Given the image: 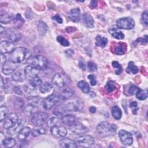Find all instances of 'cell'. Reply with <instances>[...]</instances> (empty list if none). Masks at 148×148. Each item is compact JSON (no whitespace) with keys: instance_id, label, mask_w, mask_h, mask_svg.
<instances>
[{"instance_id":"1","label":"cell","mask_w":148,"mask_h":148,"mask_svg":"<svg viewBox=\"0 0 148 148\" xmlns=\"http://www.w3.org/2000/svg\"><path fill=\"white\" fill-rule=\"evenodd\" d=\"M29 50L23 47L16 48L10 54L9 59L12 62L17 64L25 60H28L30 57Z\"/></svg>"},{"instance_id":"2","label":"cell","mask_w":148,"mask_h":148,"mask_svg":"<svg viewBox=\"0 0 148 148\" xmlns=\"http://www.w3.org/2000/svg\"><path fill=\"white\" fill-rule=\"evenodd\" d=\"M27 63L38 69L43 70L47 68L49 61L46 57L42 55H35L31 56L27 61Z\"/></svg>"},{"instance_id":"3","label":"cell","mask_w":148,"mask_h":148,"mask_svg":"<svg viewBox=\"0 0 148 148\" xmlns=\"http://www.w3.org/2000/svg\"><path fill=\"white\" fill-rule=\"evenodd\" d=\"M97 131L101 136L105 137L113 135L116 132V128L108 121H102L97 126Z\"/></svg>"},{"instance_id":"4","label":"cell","mask_w":148,"mask_h":148,"mask_svg":"<svg viewBox=\"0 0 148 148\" xmlns=\"http://www.w3.org/2000/svg\"><path fill=\"white\" fill-rule=\"evenodd\" d=\"M49 115L45 112H37L33 114L31 119V123L36 127H40L46 122Z\"/></svg>"},{"instance_id":"5","label":"cell","mask_w":148,"mask_h":148,"mask_svg":"<svg viewBox=\"0 0 148 148\" xmlns=\"http://www.w3.org/2000/svg\"><path fill=\"white\" fill-rule=\"evenodd\" d=\"M116 26L119 29H131L135 26V21L132 18L123 17L117 20Z\"/></svg>"},{"instance_id":"6","label":"cell","mask_w":148,"mask_h":148,"mask_svg":"<svg viewBox=\"0 0 148 148\" xmlns=\"http://www.w3.org/2000/svg\"><path fill=\"white\" fill-rule=\"evenodd\" d=\"M65 112H76L80 110L83 108L82 103L78 100L71 101L62 104Z\"/></svg>"},{"instance_id":"7","label":"cell","mask_w":148,"mask_h":148,"mask_svg":"<svg viewBox=\"0 0 148 148\" xmlns=\"http://www.w3.org/2000/svg\"><path fill=\"white\" fill-rule=\"evenodd\" d=\"M60 98V97L55 94H53L48 96L43 101V103H42L43 108L46 110L50 109L58 103Z\"/></svg>"},{"instance_id":"8","label":"cell","mask_w":148,"mask_h":148,"mask_svg":"<svg viewBox=\"0 0 148 148\" xmlns=\"http://www.w3.org/2000/svg\"><path fill=\"white\" fill-rule=\"evenodd\" d=\"M119 136L121 143L125 146H130L133 143L132 134L124 130H121L119 132Z\"/></svg>"},{"instance_id":"9","label":"cell","mask_w":148,"mask_h":148,"mask_svg":"<svg viewBox=\"0 0 148 148\" xmlns=\"http://www.w3.org/2000/svg\"><path fill=\"white\" fill-rule=\"evenodd\" d=\"M25 121L23 119H20L17 120V121L10 128L8 129L7 132L10 135H14L18 134L21 130L24 128Z\"/></svg>"},{"instance_id":"10","label":"cell","mask_w":148,"mask_h":148,"mask_svg":"<svg viewBox=\"0 0 148 148\" xmlns=\"http://www.w3.org/2000/svg\"><path fill=\"white\" fill-rule=\"evenodd\" d=\"M79 145L82 147H90L95 144L94 138L90 135H83L80 136L77 140Z\"/></svg>"},{"instance_id":"11","label":"cell","mask_w":148,"mask_h":148,"mask_svg":"<svg viewBox=\"0 0 148 148\" xmlns=\"http://www.w3.org/2000/svg\"><path fill=\"white\" fill-rule=\"evenodd\" d=\"M18 120V116L15 113H10L4 119L3 122V127L5 129H9L12 127Z\"/></svg>"},{"instance_id":"12","label":"cell","mask_w":148,"mask_h":148,"mask_svg":"<svg viewBox=\"0 0 148 148\" xmlns=\"http://www.w3.org/2000/svg\"><path fill=\"white\" fill-rule=\"evenodd\" d=\"M16 49L15 45L12 42L8 40H3L1 42L0 49L1 53H10Z\"/></svg>"},{"instance_id":"13","label":"cell","mask_w":148,"mask_h":148,"mask_svg":"<svg viewBox=\"0 0 148 148\" xmlns=\"http://www.w3.org/2000/svg\"><path fill=\"white\" fill-rule=\"evenodd\" d=\"M50 132L51 134L55 137H64L67 134L66 129L62 126L57 125L50 128Z\"/></svg>"},{"instance_id":"14","label":"cell","mask_w":148,"mask_h":148,"mask_svg":"<svg viewBox=\"0 0 148 148\" xmlns=\"http://www.w3.org/2000/svg\"><path fill=\"white\" fill-rule=\"evenodd\" d=\"M17 65L16 63L12 62L11 61L6 62L2 67V72L6 75H9L14 72L16 69Z\"/></svg>"},{"instance_id":"15","label":"cell","mask_w":148,"mask_h":148,"mask_svg":"<svg viewBox=\"0 0 148 148\" xmlns=\"http://www.w3.org/2000/svg\"><path fill=\"white\" fill-rule=\"evenodd\" d=\"M68 17L73 22H79L81 18V12L80 9L78 8L72 9L68 12Z\"/></svg>"},{"instance_id":"16","label":"cell","mask_w":148,"mask_h":148,"mask_svg":"<svg viewBox=\"0 0 148 148\" xmlns=\"http://www.w3.org/2000/svg\"><path fill=\"white\" fill-rule=\"evenodd\" d=\"M39 72V70L31 66L27 65L24 68V75L26 77L29 79V80L36 76Z\"/></svg>"},{"instance_id":"17","label":"cell","mask_w":148,"mask_h":148,"mask_svg":"<svg viewBox=\"0 0 148 148\" xmlns=\"http://www.w3.org/2000/svg\"><path fill=\"white\" fill-rule=\"evenodd\" d=\"M61 120V122L64 125L70 127L75 125L77 123L76 117L74 116L71 114H66L62 116Z\"/></svg>"},{"instance_id":"18","label":"cell","mask_w":148,"mask_h":148,"mask_svg":"<svg viewBox=\"0 0 148 148\" xmlns=\"http://www.w3.org/2000/svg\"><path fill=\"white\" fill-rule=\"evenodd\" d=\"M52 83L55 86L59 88L64 87L65 84L64 77L60 73H57L54 75V76L52 77Z\"/></svg>"},{"instance_id":"19","label":"cell","mask_w":148,"mask_h":148,"mask_svg":"<svg viewBox=\"0 0 148 148\" xmlns=\"http://www.w3.org/2000/svg\"><path fill=\"white\" fill-rule=\"evenodd\" d=\"M71 131L72 133L76 135H80L87 132L88 131V129L82 124L77 123L75 125L71 127Z\"/></svg>"},{"instance_id":"20","label":"cell","mask_w":148,"mask_h":148,"mask_svg":"<svg viewBox=\"0 0 148 148\" xmlns=\"http://www.w3.org/2000/svg\"><path fill=\"white\" fill-rule=\"evenodd\" d=\"M6 35L7 38L12 42H16L21 39L20 34L16 29H8L6 32Z\"/></svg>"},{"instance_id":"21","label":"cell","mask_w":148,"mask_h":148,"mask_svg":"<svg viewBox=\"0 0 148 148\" xmlns=\"http://www.w3.org/2000/svg\"><path fill=\"white\" fill-rule=\"evenodd\" d=\"M60 146L65 148H76L77 147L76 142L69 138H63L60 141Z\"/></svg>"},{"instance_id":"22","label":"cell","mask_w":148,"mask_h":148,"mask_svg":"<svg viewBox=\"0 0 148 148\" xmlns=\"http://www.w3.org/2000/svg\"><path fill=\"white\" fill-rule=\"evenodd\" d=\"M110 34L116 39H123L124 37V34L117 27H112L109 29Z\"/></svg>"},{"instance_id":"23","label":"cell","mask_w":148,"mask_h":148,"mask_svg":"<svg viewBox=\"0 0 148 148\" xmlns=\"http://www.w3.org/2000/svg\"><path fill=\"white\" fill-rule=\"evenodd\" d=\"M38 108L34 104L30 103L24 109V113L26 116H32L35 113L38 112Z\"/></svg>"},{"instance_id":"24","label":"cell","mask_w":148,"mask_h":148,"mask_svg":"<svg viewBox=\"0 0 148 148\" xmlns=\"http://www.w3.org/2000/svg\"><path fill=\"white\" fill-rule=\"evenodd\" d=\"M127 50V45L123 42H119L113 47V51L116 54L121 55L125 53Z\"/></svg>"},{"instance_id":"25","label":"cell","mask_w":148,"mask_h":148,"mask_svg":"<svg viewBox=\"0 0 148 148\" xmlns=\"http://www.w3.org/2000/svg\"><path fill=\"white\" fill-rule=\"evenodd\" d=\"M31 132V128L28 127H24L21 131L18 134L17 138L19 141L23 142L29 136V134Z\"/></svg>"},{"instance_id":"26","label":"cell","mask_w":148,"mask_h":148,"mask_svg":"<svg viewBox=\"0 0 148 148\" xmlns=\"http://www.w3.org/2000/svg\"><path fill=\"white\" fill-rule=\"evenodd\" d=\"M83 21L84 25L88 28H92L94 27V19L88 13H85L83 14Z\"/></svg>"},{"instance_id":"27","label":"cell","mask_w":148,"mask_h":148,"mask_svg":"<svg viewBox=\"0 0 148 148\" xmlns=\"http://www.w3.org/2000/svg\"><path fill=\"white\" fill-rule=\"evenodd\" d=\"M74 94V91L69 87L64 88L60 94V98L63 100L68 99L71 98Z\"/></svg>"},{"instance_id":"28","label":"cell","mask_w":148,"mask_h":148,"mask_svg":"<svg viewBox=\"0 0 148 148\" xmlns=\"http://www.w3.org/2000/svg\"><path fill=\"white\" fill-rule=\"evenodd\" d=\"M38 29L40 36H43L47 32L48 30V27L47 24L42 20H39L38 22Z\"/></svg>"},{"instance_id":"29","label":"cell","mask_w":148,"mask_h":148,"mask_svg":"<svg viewBox=\"0 0 148 148\" xmlns=\"http://www.w3.org/2000/svg\"><path fill=\"white\" fill-rule=\"evenodd\" d=\"M108 43V39L105 37H102L101 35H97L95 38L96 46L103 48Z\"/></svg>"},{"instance_id":"30","label":"cell","mask_w":148,"mask_h":148,"mask_svg":"<svg viewBox=\"0 0 148 148\" xmlns=\"http://www.w3.org/2000/svg\"><path fill=\"white\" fill-rule=\"evenodd\" d=\"M24 92L28 94V95H31L32 96H35L37 92V90L36 88L32 85H31L30 83L28 84H26L24 86Z\"/></svg>"},{"instance_id":"31","label":"cell","mask_w":148,"mask_h":148,"mask_svg":"<svg viewBox=\"0 0 148 148\" xmlns=\"http://www.w3.org/2000/svg\"><path fill=\"white\" fill-rule=\"evenodd\" d=\"M112 115L116 120H120L121 118L122 112L117 106H113L111 109Z\"/></svg>"},{"instance_id":"32","label":"cell","mask_w":148,"mask_h":148,"mask_svg":"<svg viewBox=\"0 0 148 148\" xmlns=\"http://www.w3.org/2000/svg\"><path fill=\"white\" fill-rule=\"evenodd\" d=\"M53 89V86L48 82H45L40 86V91L43 93H47L51 91Z\"/></svg>"},{"instance_id":"33","label":"cell","mask_w":148,"mask_h":148,"mask_svg":"<svg viewBox=\"0 0 148 148\" xmlns=\"http://www.w3.org/2000/svg\"><path fill=\"white\" fill-rule=\"evenodd\" d=\"M61 121V120H60L58 117H51V118L49 119L48 120H47V121L46 122V125L47 127L51 128L53 127L58 125V124L60 123Z\"/></svg>"},{"instance_id":"34","label":"cell","mask_w":148,"mask_h":148,"mask_svg":"<svg viewBox=\"0 0 148 148\" xmlns=\"http://www.w3.org/2000/svg\"><path fill=\"white\" fill-rule=\"evenodd\" d=\"M77 87L85 94H88L90 92V87L87 82L84 80L79 81L77 84Z\"/></svg>"},{"instance_id":"35","label":"cell","mask_w":148,"mask_h":148,"mask_svg":"<svg viewBox=\"0 0 148 148\" xmlns=\"http://www.w3.org/2000/svg\"><path fill=\"white\" fill-rule=\"evenodd\" d=\"M25 78L26 77L25 75L23 74L21 72H15L12 76V80L16 82H23L25 80Z\"/></svg>"},{"instance_id":"36","label":"cell","mask_w":148,"mask_h":148,"mask_svg":"<svg viewBox=\"0 0 148 148\" xmlns=\"http://www.w3.org/2000/svg\"><path fill=\"white\" fill-rule=\"evenodd\" d=\"M126 72L128 73H132V74H136L139 72L138 68L135 65L134 62L132 61H130L128 64V66L126 68Z\"/></svg>"},{"instance_id":"37","label":"cell","mask_w":148,"mask_h":148,"mask_svg":"<svg viewBox=\"0 0 148 148\" xmlns=\"http://www.w3.org/2000/svg\"><path fill=\"white\" fill-rule=\"evenodd\" d=\"M16 142L14 139L13 138H6L4 139V140L2 142V145L5 147H12L16 145Z\"/></svg>"},{"instance_id":"38","label":"cell","mask_w":148,"mask_h":148,"mask_svg":"<svg viewBox=\"0 0 148 148\" xmlns=\"http://www.w3.org/2000/svg\"><path fill=\"white\" fill-rule=\"evenodd\" d=\"M116 88V84L113 80L108 81L105 86V89L108 92H112Z\"/></svg>"},{"instance_id":"39","label":"cell","mask_w":148,"mask_h":148,"mask_svg":"<svg viewBox=\"0 0 148 148\" xmlns=\"http://www.w3.org/2000/svg\"><path fill=\"white\" fill-rule=\"evenodd\" d=\"M136 97L137 98V99L142 101L146 99L147 97V91L140 89L138 91V92L136 94Z\"/></svg>"},{"instance_id":"40","label":"cell","mask_w":148,"mask_h":148,"mask_svg":"<svg viewBox=\"0 0 148 148\" xmlns=\"http://www.w3.org/2000/svg\"><path fill=\"white\" fill-rule=\"evenodd\" d=\"M42 80L40 79V78L38 76H36L32 79H31L29 80V83L31 85H32L33 86L36 87L42 84Z\"/></svg>"},{"instance_id":"41","label":"cell","mask_w":148,"mask_h":148,"mask_svg":"<svg viewBox=\"0 0 148 148\" xmlns=\"http://www.w3.org/2000/svg\"><path fill=\"white\" fill-rule=\"evenodd\" d=\"M12 20V17L7 13H4V14H1L0 20H1V23L7 24V23H9V22H10Z\"/></svg>"},{"instance_id":"42","label":"cell","mask_w":148,"mask_h":148,"mask_svg":"<svg viewBox=\"0 0 148 148\" xmlns=\"http://www.w3.org/2000/svg\"><path fill=\"white\" fill-rule=\"evenodd\" d=\"M8 113V110L5 106H1L0 108V121L2 122L6 117Z\"/></svg>"},{"instance_id":"43","label":"cell","mask_w":148,"mask_h":148,"mask_svg":"<svg viewBox=\"0 0 148 148\" xmlns=\"http://www.w3.org/2000/svg\"><path fill=\"white\" fill-rule=\"evenodd\" d=\"M112 66L116 69H117L115 71V73L116 75H120L123 71V68L121 65L117 61H113L112 62Z\"/></svg>"},{"instance_id":"44","label":"cell","mask_w":148,"mask_h":148,"mask_svg":"<svg viewBox=\"0 0 148 148\" xmlns=\"http://www.w3.org/2000/svg\"><path fill=\"white\" fill-rule=\"evenodd\" d=\"M24 102L20 98H16L13 101V106L17 109H20L23 107Z\"/></svg>"},{"instance_id":"45","label":"cell","mask_w":148,"mask_h":148,"mask_svg":"<svg viewBox=\"0 0 148 148\" xmlns=\"http://www.w3.org/2000/svg\"><path fill=\"white\" fill-rule=\"evenodd\" d=\"M46 133V130L44 128H40L38 129H35L32 132V135L36 137L41 134H45Z\"/></svg>"},{"instance_id":"46","label":"cell","mask_w":148,"mask_h":148,"mask_svg":"<svg viewBox=\"0 0 148 148\" xmlns=\"http://www.w3.org/2000/svg\"><path fill=\"white\" fill-rule=\"evenodd\" d=\"M57 40L59 43H60L63 46H69V42L63 36H58L57 38Z\"/></svg>"},{"instance_id":"47","label":"cell","mask_w":148,"mask_h":148,"mask_svg":"<svg viewBox=\"0 0 148 148\" xmlns=\"http://www.w3.org/2000/svg\"><path fill=\"white\" fill-rule=\"evenodd\" d=\"M139 90H140V88L138 87H137L136 86H134V85H132L130 87V88L128 90V92L130 95H133L136 94Z\"/></svg>"},{"instance_id":"48","label":"cell","mask_w":148,"mask_h":148,"mask_svg":"<svg viewBox=\"0 0 148 148\" xmlns=\"http://www.w3.org/2000/svg\"><path fill=\"white\" fill-rule=\"evenodd\" d=\"M137 102L136 101H132L130 103V107L132 109V112L133 114H136L138 110V108L137 107Z\"/></svg>"},{"instance_id":"49","label":"cell","mask_w":148,"mask_h":148,"mask_svg":"<svg viewBox=\"0 0 148 148\" xmlns=\"http://www.w3.org/2000/svg\"><path fill=\"white\" fill-rule=\"evenodd\" d=\"M87 66H88V69H90V71L94 72V71H96L97 69V65L95 63H94L93 62H92V61L88 62Z\"/></svg>"},{"instance_id":"50","label":"cell","mask_w":148,"mask_h":148,"mask_svg":"<svg viewBox=\"0 0 148 148\" xmlns=\"http://www.w3.org/2000/svg\"><path fill=\"white\" fill-rule=\"evenodd\" d=\"M136 41L140 43L142 45H146L148 41V36L147 35H145V36H143V38H138L136 40Z\"/></svg>"},{"instance_id":"51","label":"cell","mask_w":148,"mask_h":148,"mask_svg":"<svg viewBox=\"0 0 148 148\" xmlns=\"http://www.w3.org/2000/svg\"><path fill=\"white\" fill-rule=\"evenodd\" d=\"M88 79L90 80V82L91 86H95L97 84V80L95 76L94 75H89L87 76Z\"/></svg>"},{"instance_id":"52","label":"cell","mask_w":148,"mask_h":148,"mask_svg":"<svg viewBox=\"0 0 148 148\" xmlns=\"http://www.w3.org/2000/svg\"><path fill=\"white\" fill-rule=\"evenodd\" d=\"M147 14H148V12L146 10V11H145L142 15V20L143 23L145 24L146 25L148 24V16H147Z\"/></svg>"},{"instance_id":"53","label":"cell","mask_w":148,"mask_h":148,"mask_svg":"<svg viewBox=\"0 0 148 148\" xmlns=\"http://www.w3.org/2000/svg\"><path fill=\"white\" fill-rule=\"evenodd\" d=\"M28 101H29V102H31L32 104H35V103H39L40 101V98L36 96H32L28 98Z\"/></svg>"},{"instance_id":"54","label":"cell","mask_w":148,"mask_h":148,"mask_svg":"<svg viewBox=\"0 0 148 148\" xmlns=\"http://www.w3.org/2000/svg\"><path fill=\"white\" fill-rule=\"evenodd\" d=\"M52 18H53V20H56L59 24H62L63 22V20H62V17L58 14H57L55 16H54L52 17Z\"/></svg>"},{"instance_id":"55","label":"cell","mask_w":148,"mask_h":148,"mask_svg":"<svg viewBox=\"0 0 148 148\" xmlns=\"http://www.w3.org/2000/svg\"><path fill=\"white\" fill-rule=\"evenodd\" d=\"M6 62L7 61L6 56L4 55V54L1 53V65L3 66Z\"/></svg>"},{"instance_id":"56","label":"cell","mask_w":148,"mask_h":148,"mask_svg":"<svg viewBox=\"0 0 148 148\" xmlns=\"http://www.w3.org/2000/svg\"><path fill=\"white\" fill-rule=\"evenodd\" d=\"M13 91L15 93H16L18 95H23V91L20 88V87H14L13 88Z\"/></svg>"},{"instance_id":"57","label":"cell","mask_w":148,"mask_h":148,"mask_svg":"<svg viewBox=\"0 0 148 148\" xmlns=\"http://www.w3.org/2000/svg\"><path fill=\"white\" fill-rule=\"evenodd\" d=\"M16 18V20L17 21L20 22V23H24V20L22 18V17L21 16L20 14H19V13L17 14V15L16 16V18Z\"/></svg>"},{"instance_id":"58","label":"cell","mask_w":148,"mask_h":148,"mask_svg":"<svg viewBox=\"0 0 148 148\" xmlns=\"http://www.w3.org/2000/svg\"><path fill=\"white\" fill-rule=\"evenodd\" d=\"M79 68L83 70V71H85L86 69V66L84 65V63L82 61H79Z\"/></svg>"},{"instance_id":"59","label":"cell","mask_w":148,"mask_h":148,"mask_svg":"<svg viewBox=\"0 0 148 148\" xmlns=\"http://www.w3.org/2000/svg\"><path fill=\"white\" fill-rule=\"evenodd\" d=\"M97 3H98V2L97 1H91L90 2V7L92 8H94L97 6Z\"/></svg>"},{"instance_id":"60","label":"cell","mask_w":148,"mask_h":148,"mask_svg":"<svg viewBox=\"0 0 148 148\" xmlns=\"http://www.w3.org/2000/svg\"><path fill=\"white\" fill-rule=\"evenodd\" d=\"M5 139V135L3 134L2 132H0V143H1V145H2V142H3V141Z\"/></svg>"},{"instance_id":"61","label":"cell","mask_w":148,"mask_h":148,"mask_svg":"<svg viewBox=\"0 0 148 148\" xmlns=\"http://www.w3.org/2000/svg\"><path fill=\"white\" fill-rule=\"evenodd\" d=\"M90 111L91 113H95L96 111V108L94 106H91L90 108Z\"/></svg>"},{"instance_id":"62","label":"cell","mask_w":148,"mask_h":148,"mask_svg":"<svg viewBox=\"0 0 148 148\" xmlns=\"http://www.w3.org/2000/svg\"><path fill=\"white\" fill-rule=\"evenodd\" d=\"M4 84H5V82H3V78H2V77H1V88H2V87H3Z\"/></svg>"},{"instance_id":"63","label":"cell","mask_w":148,"mask_h":148,"mask_svg":"<svg viewBox=\"0 0 148 148\" xmlns=\"http://www.w3.org/2000/svg\"><path fill=\"white\" fill-rule=\"evenodd\" d=\"M4 31H5V28L3 27H2V25H1V26H0V33L2 34Z\"/></svg>"}]
</instances>
